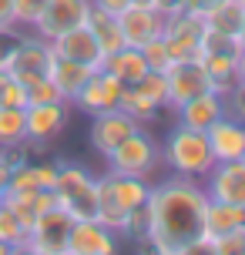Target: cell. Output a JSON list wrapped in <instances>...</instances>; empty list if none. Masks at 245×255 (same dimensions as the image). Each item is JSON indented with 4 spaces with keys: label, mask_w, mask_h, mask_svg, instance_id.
Masks as SVG:
<instances>
[{
    "label": "cell",
    "mask_w": 245,
    "mask_h": 255,
    "mask_svg": "<svg viewBox=\"0 0 245 255\" xmlns=\"http://www.w3.org/2000/svg\"><path fill=\"white\" fill-rule=\"evenodd\" d=\"M245 7L239 0H219L212 3L205 13H202V24L212 34H222V37H239V27H242Z\"/></svg>",
    "instance_id": "obj_22"
},
{
    "label": "cell",
    "mask_w": 245,
    "mask_h": 255,
    "mask_svg": "<svg viewBox=\"0 0 245 255\" xmlns=\"http://www.w3.org/2000/svg\"><path fill=\"white\" fill-rule=\"evenodd\" d=\"M17 34H13V27H7V30H0V64L7 67V61H10V54H13V47H17Z\"/></svg>",
    "instance_id": "obj_38"
},
{
    "label": "cell",
    "mask_w": 245,
    "mask_h": 255,
    "mask_svg": "<svg viewBox=\"0 0 245 255\" xmlns=\"http://www.w3.org/2000/svg\"><path fill=\"white\" fill-rule=\"evenodd\" d=\"M202 91H212L202 61H185V64H171L168 67V108L171 111L181 108L185 101L198 98Z\"/></svg>",
    "instance_id": "obj_15"
},
{
    "label": "cell",
    "mask_w": 245,
    "mask_h": 255,
    "mask_svg": "<svg viewBox=\"0 0 245 255\" xmlns=\"http://www.w3.org/2000/svg\"><path fill=\"white\" fill-rule=\"evenodd\" d=\"M205 134H208L215 161H239L245 154V121H239V118L222 115Z\"/></svg>",
    "instance_id": "obj_17"
},
{
    "label": "cell",
    "mask_w": 245,
    "mask_h": 255,
    "mask_svg": "<svg viewBox=\"0 0 245 255\" xmlns=\"http://www.w3.org/2000/svg\"><path fill=\"white\" fill-rule=\"evenodd\" d=\"M101 71H108L121 88H131V84H138V81L148 74V64H144V54L138 51V47H121V51L104 57Z\"/></svg>",
    "instance_id": "obj_21"
},
{
    "label": "cell",
    "mask_w": 245,
    "mask_h": 255,
    "mask_svg": "<svg viewBox=\"0 0 245 255\" xmlns=\"http://www.w3.org/2000/svg\"><path fill=\"white\" fill-rule=\"evenodd\" d=\"M131 88L138 91L141 98H148L155 108H168V74L165 71H148V74H144L138 84H131Z\"/></svg>",
    "instance_id": "obj_27"
},
{
    "label": "cell",
    "mask_w": 245,
    "mask_h": 255,
    "mask_svg": "<svg viewBox=\"0 0 245 255\" xmlns=\"http://www.w3.org/2000/svg\"><path fill=\"white\" fill-rule=\"evenodd\" d=\"M27 88V104H54V101H64L61 98V91L54 88L51 77H40L34 84H24Z\"/></svg>",
    "instance_id": "obj_31"
},
{
    "label": "cell",
    "mask_w": 245,
    "mask_h": 255,
    "mask_svg": "<svg viewBox=\"0 0 245 255\" xmlns=\"http://www.w3.org/2000/svg\"><path fill=\"white\" fill-rule=\"evenodd\" d=\"M51 51L57 54V57L84 64L91 71H101V64H104V54H101V47H98V40H94V34H91L88 27H74V30H67L61 37H54Z\"/></svg>",
    "instance_id": "obj_16"
},
{
    "label": "cell",
    "mask_w": 245,
    "mask_h": 255,
    "mask_svg": "<svg viewBox=\"0 0 245 255\" xmlns=\"http://www.w3.org/2000/svg\"><path fill=\"white\" fill-rule=\"evenodd\" d=\"M225 115L245 121V77H239L232 84V91L225 94Z\"/></svg>",
    "instance_id": "obj_33"
},
{
    "label": "cell",
    "mask_w": 245,
    "mask_h": 255,
    "mask_svg": "<svg viewBox=\"0 0 245 255\" xmlns=\"http://www.w3.org/2000/svg\"><path fill=\"white\" fill-rule=\"evenodd\" d=\"M108 158V171L111 175H131V178H148L155 165L161 161V151H158L155 138L138 128V131H131L128 138L118 144L111 154H104Z\"/></svg>",
    "instance_id": "obj_4"
},
{
    "label": "cell",
    "mask_w": 245,
    "mask_h": 255,
    "mask_svg": "<svg viewBox=\"0 0 245 255\" xmlns=\"http://www.w3.org/2000/svg\"><path fill=\"white\" fill-rule=\"evenodd\" d=\"M138 255H165V252H158L155 245H148V242H141V252H138Z\"/></svg>",
    "instance_id": "obj_45"
},
{
    "label": "cell",
    "mask_w": 245,
    "mask_h": 255,
    "mask_svg": "<svg viewBox=\"0 0 245 255\" xmlns=\"http://www.w3.org/2000/svg\"><path fill=\"white\" fill-rule=\"evenodd\" d=\"M202 37H205L202 13L178 10V13H168V17H165L161 40H165V47H168V54H171V61H175V64L202 61Z\"/></svg>",
    "instance_id": "obj_5"
},
{
    "label": "cell",
    "mask_w": 245,
    "mask_h": 255,
    "mask_svg": "<svg viewBox=\"0 0 245 255\" xmlns=\"http://www.w3.org/2000/svg\"><path fill=\"white\" fill-rule=\"evenodd\" d=\"M175 115H178V125L195 128V131H208V128L225 115V98H222L219 91H202L198 98L185 101L181 108H175Z\"/></svg>",
    "instance_id": "obj_18"
},
{
    "label": "cell",
    "mask_w": 245,
    "mask_h": 255,
    "mask_svg": "<svg viewBox=\"0 0 245 255\" xmlns=\"http://www.w3.org/2000/svg\"><path fill=\"white\" fill-rule=\"evenodd\" d=\"M161 158L171 168V175H181V178H205L212 171V165H215L208 134L205 131H195V128H185V125L168 131Z\"/></svg>",
    "instance_id": "obj_2"
},
{
    "label": "cell",
    "mask_w": 245,
    "mask_h": 255,
    "mask_svg": "<svg viewBox=\"0 0 245 255\" xmlns=\"http://www.w3.org/2000/svg\"><path fill=\"white\" fill-rule=\"evenodd\" d=\"M0 242L3 245H20V242H27V229L20 225V218L13 215L7 205L0 202Z\"/></svg>",
    "instance_id": "obj_29"
},
{
    "label": "cell",
    "mask_w": 245,
    "mask_h": 255,
    "mask_svg": "<svg viewBox=\"0 0 245 255\" xmlns=\"http://www.w3.org/2000/svg\"><path fill=\"white\" fill-rule=\"evenodd\" d=\"M10 255H37V249H30L27 242H20V245H13V249H10Z\"/></svg>",
    "instance_id": "obj_44"
},
{
    "label": "cell",
    "mask_w": 245,
    "mask_h": 255,
    "mask_svg": "<svg viewBox=\"0 0 245 255\" xmlns=\"http://www.w3.org/2000/svg\"><path fill=\"white\" fill-rule=\"evenodd\" d=\"M64 255H118V232L101 225L98 218L74 222L67 232Z\"/></svg>",
    "instance_id": "obj_10"
},
{
    "label": "cell",
    "mask_w": 245,
    "mask_h": 255,
    "mask_svg": "<svg viewBox=\"0 0 245 255\" xmlns=\"http://www.w3.org/2000/svg\"><path fill=\"white\" fill-rule=\"evenodd\" d=\"M71 225H74V218L67 215L64 208L54 205V208H47V212L30 225V232H27V245L37 249V252H47V255H64Z\"/></svg>",
    "instance_id": "obj_11"
},
{
    "label": "cell",
    "mask_w": 245,
    "mask_h": 255,
    "mask_svg": "<svg viewBox=\"0 0 245 255\" xmlns=\"http://www.w3.org/2000/svg\"><path fill=\"white\" fill-rule=\"evenodd\" d=\"M235 40H239V51H245V17H242V27H239V37Z\"/></svg>",
    "instance_id": "obj_46"
},
{
    "label": "cell",
    "mask_w": 245,
    "mask_h": 255,
    "mask_svg": "<svg viewBox=\"0 0 245 255\" xmlns=\"http://www.w3.org/2000/svg\"><path fill=\"white\" fill-rule=\"evenodd\" d=\"M121 84H118L115 77L108 74V71H91V77L84 81V88L74 94V101L81 111H88L91 118L101 115V111H111V108H118L121 104Z\"/></svg>",
    "instance_id": "obj_14"
},
{
    "label": "cell",
    "mask_w": 245,
    "mask_h": 255,
    "mask_svg": "<svg viewBox=\"0 0 245 255\" xmlns=\"http://www.w3.org/2000/svg\"><path fill=\"white\" fill-rule=\"evenodd\" d=\"M88 10H91V0H47L44 13L34 20V30H37V37L54 40L67 30H74V27H84Z\"/></svg>",
    "instance_id": "obj_9"
},
{
    "label": "cell",
    "mask_w": 245,
    "mask_h": 255,
    "mask_svg": "<svg viewBox=\"0 0 245 255\" xmlns=\"http://www.w3.org/2000/svg\"><path fill=\"white\" fill-rule=\"evenodd\" d=\"M239 229H245V208L208 198V205H205V235L208 239H222V235L239 232Z\"/></svg>",
    "instance_id": "obj_24"
},
{
    "label": "cell",
    "mask_w": 245,
    "mask_h": 255,
    "mask_svg": "<svg viewBox=\"0 0 245 255\" xmlns=\"http://www.w3.org/2000/svg\"><path fill=\"white\" fill-rule=\"evenodd\" d=\"M212 3H219V0H185V10H195V13H205Z\"/></svg>",
    "instance_id": "obj_42"
},
{
    "label": "cell",
    "mask_w": 245,
    "mask_h": 255,
    "mask_svg": "<svg viewBox=\"0 0 245 255\" xmlns=\"http://www.w3.org/2000/svg\"><path fill=\"white\" fill-rule=\"evenodd\" d=\"M88 77H91V67L74 64V61H67V57H57V54H54L51 81H54V88L61 91V98H64V101H74V94L84 88V81H88Z\"/></svg>",
    "instance_id": "obj_25"
},
{
    "label": "cell",
    "mask_w": 245,
    "mask_h": 255,
    "mask_svg": "<svg viewBox=\"0 0 245 255\" xmlns=\"http://www.w3.org/2000/svg\"><path fill=\"white\" fill-rule=\"evenodd\" d=\"M24 111H27V108H3V104H0V148L27 141Z\"/></svg>",
    "instance_id": "obj_26"
},
{
    "label": "cell",
    "mask_w": 245,
    "mask_h": 255,
    "mask_svg": "<svg viewBox=\"0 0 245 255\" xmlns=\"http://www.w3.org/2000/svg\"><path fill=\"white\" fill-rule=\"evenodd\" d=\"M205 185L198 178H171L151 185L148 191V208H151V232H148V245H155L158 252H178L181 245L192 239L205 235Z\"/></svg>",
    "instance_id": "obj_1"
},
{
    "label": "cell",
    "mask_w": 245,
    "mask_h": 255,
    "mask_svg": "<svg viewBox=\"0 0 245 255\" xmlns=\"http://www.w3.org/2000/svg\"><path fill=\"white\" fill-rule=\"evenodd\" d=\"M51 191L57 198V208H64L74 222L98 218V178H91L88 168L57 161V178Z\"/></svg>",
    "instance_id": "obj_3"
},
{
    "label": "cell",
    "mask_w": 245,
    "mask_h": 255,
    "mask_svg": "<svg viewBox=\"0 0 245 255\" xmlns=\"http://www.w3.org/2000/svg\"><path fill=\"white\" fill-rule=\"evenodd\" d=\"M205 195L212 202L245 208V165L242 161H215L205 175Z\"/></svg>",
    "instance_id": "obj_12"
},
{
    "label": "cell",
    "mask_w": 245,
    "mask_h": 255,
    "mask_svg": "<svg viewBox=\"0 0 245 255\" xmlns=\"http://www.w3.org/2000/svg\"><path fill=\"white\" fill-rule=\"evenodd\" d=\"M7 185H10V168H7V161L0 158V198L7 195Z\"/></svg>",
    "instance_id": "obj_43"
},
{
    "label": "cell",
    "mask_w": 245,
    "mask_h": 255,
    "mask_svg": "<svg viewBox=\"0 0 245 255\" xmlns=\"http://www.w3.org/2000/svg\"><path fill=\"white\" fill-rule=\"evenodd\" d=\"M215 245H219V255H245V229L215 239Z\"/></svg>",
    "instance_id": "obj_35"
},
{
    "label": "cell",
    "mask_w": 245,
    "mask_h": 255,
    "mask_svg": "<svg viewBox=\"0 0 245 255\" xmlns=\"http://www.w3.org/2000/svg\"><path fill=\"white\" fill-rule=\"evenodd\" d=\"M138 128L141 125H138L128 111H121V108L101 111V115H94V121H91V144H94V151L111 154L118 144L128 138L131 131H138Z\"/></svg>",
    "instance_id": "obj_13"
},
{
    "label": "cell",
    "mask_w": 245,
    "mask_h": 255,
    "mask_svg": "<svg viewBox=\"0 0 245 255\" xmlns=\"http://www.w3.org/2000/svg\"><path fill=\"white\" fill-rule=\"evenodd\" d=\"M0 104H3V108H27V88L10 77V81L0 88Z\"/></svg>",
    "instance_id": "obj_34"
},
{
    "label": "cell",
    "mask_w": 245,
    "mask_h": 255,
    "mask_svg": "<svg viewBox=\"0 0 245 255\" xmlns=\"http://www.w3.org/2000/svg\"><path fill=\"white\" fill-rule=\"evenodd\" d=\"M7 81H10V71H7V67H3V64H0V88H3V84H7Z\"/></svg>",
    "instance_id": "obj_47"
},
{
    "label": "cell",
    "mask_w": 245,
    "mask_h": 255,
    "mask_svg": "<svg viewBox=\"0 0 245 255\" xmlns=\"http://www.w3.org/2000/svg\"><path fill=\"white\" fill-rule=\"evenodd\" d=\"M7 27H17V17H13V0H0V30Z\"/></svg>",
    "instance_id": "obj_40"
},
{
    "label": "cell",
    "mask_w": 245,
    "mask_h": 255,
    "mask_svg": "<svg viewBox=\"0 0 245 255\" xmlns=\"http://www.w3.org/2000/svg\"><path fill=\"white\" fill-rule=\"evenodd\" d=\"M171 255H219V245L208 235H198V239H192L188 245H181L178 252H171Z\"/></svg>",
    "instance_id": "obj_36"
},
{
    "label": "cell",
    "mask_w": 245,
    "mask_h": 255,
    "mask_svg": "<svg viewBox=\"0 0 245 255\" xmlns=\"http://www.w3.org/2000/svg\"><path fill=\"white\" fill-rule=\"evenodd\" d=\"M71 118V101H54V104H27L24 121H27V144L30 148H47L54 138H61Z\"/></svg>",
    "instance_id": "obj_7"
},
{
    "label": "cell",
    "mask_w": 245,
    "mask_h": 255,
    "mask_svg": "<svg viewBox=\"0 0 245 255\" xmlns=\"http://www.w3.org/2000/svg\"><path fill=\"white\" fill-rule=\"evenodd\" d=\"M44 7H47V0H13V17H17V24L34 27V20L44 13Z\"/></svg>",
    "instance_id": "obj_32"
},
{
    "label": "cell",
    "mask_w": 245,
    "mask_h": 255,
    "mask_svg": "<svg viewBox=\"0 0 245 255\" xmlns=\"http://www.w3.org/2000/svg\"><path fill=\"white\" fill-rule=\"evenodd\" d=\"M239 3H242V7H245V0H239Z\"/></svg>",
    "instance_id": "obj_51"
},
{
    "label": "cell",
    "mask_w": 245,
    "mask_h": 255,
    "mask_svg": "<svg viewBox=\"0 0 245 255\" xmlns=\"http://www.w3.org/2000/svg\"><path fill=\"white\" fill-rule=\"evenodd\" d=\"M151 7H155L158 13H178V10H185V0H151Z\"/></svg>",
    "instance_id": "obj_41"
},
{
    "label": "cell",
    "mask_w": 245,
    "mask_h": 255,
    "mask_svg": "<svg viewBox=\"0 0 245 255\" xmlns=\"http://www.w3.org/2000/svg\"><path fill=\"white\" fill-rule=\"evenodd\" d=\"M118 24H121V37L124 47H138L151 44L155 37H161V27H165V13H158L151 7V0H134L124 13H118Z\"/></svg>",
    "instance_id": "obj_8"
},
{
    "label": "cell",
    "mask_w": 245,
    "mask_h": 255,
    "mask_svg": "<svg viewBox=\"0 0 245 255\" xmlns=\"http://www.w3.org/2000/svg\"><path fill=\"white\" fill-rule=\"evenodd\" d=\"M84 27L94 34V40H98V47H101L104 57L124 47V37H121V24H118V17L104 13L101 7H94V3H91V10H88V20H84Z\"/></svg>",
    "instance_id": "obj_23"
},
{
    "label": "cell",
    "mask_w": 245,
    "mask_h": 255,
    "mask_svg": "<svg viewBox=\"0 0 245 255\" xmlns=\"http://www.w3.org/2000/svg\"><path fill=\"white\" fill-rule=\"evenodd\" d=\"M148 232H151V208L148 202L138 205V208H131L128 218H124V229H121V239H128V242H148Z\"/></svg>",
    "instance_id": "obj_28"
},
{
    "label": "cell",
    "mask_w": 245,
    "mask_h": 255,
    "mask_svg": "<svg viewBox=\"0 0 245 255\" xmlns=\"http://www.w3.org/2000/svg\"><path fill=\"white\" fill-rule=\"evenodd\" d=\"M51 64H54L51 40L20 37L17 47H13V54H10V61H7V71H10L13 81L34 84V81H40V77H51Z\"/></svg>",
    "instance_id": "obj_6"
},
{
    "label": "cell",
    "mask_w": 245,
    "mask_h": 255,
    "mask_svg": "<svg viewBox=\"0 0 245 255\" xmlns=\"http://www.w3.org/2000/svg\"><path fill=\"white\" fill-rule=\"evenodd\" d=\"M0 202L7 205L13 215L20 218V225L30 232V225H34V222H37L47 208H54V205H57V198H54V191L37 188V191H7Z\"/></svg>",
    "instance_id": "obj_19"
},
{
    "label": "cell",
    "mask_w": 245,
    "mask_h": 255,
    "mask_svg": "<svg viewBox=\"0 0 245 255\" xmlns=\"http://www.w3.org/2000/svg\"><path fill=\"white\" fill-rule=\"evenodd\" d=\"M239 77H245V51H239Z\"/></svg>",
    "instance_id": "obj_48"
},
{
    "label": "cell",
    "mask_w": 245,
    "mask_h": 255,
    "mask_svg": "<svg viewBox=\"0 0 245 255\" xmlns=\"http://www.w3.org/2000/svg\"><path fill=\"white\" fill-rule=\"evenodd\" d=\"M34 171H37V185L51 191L57 178V161H34Z\"/></svg>",
    "instance_id": "obj_37"
},
{
    "label": "cell",
    "mask_w": 245,
    "mask_h": 255,
    "mask_svg": "<svg viewBox=\"0 0 245 255\" xmlns=\"http://www.w3.org/2000/svg\"><path fill=\"white\" fill-rule=\"evenodd\" d=\"M141 54H144V64H148V71H165V74H168V67L175 64L161 37H155L151 44H144V47H141Z\"/></svg>",
    "instance_id": "obj_30"
},
{
    "label": "cell",
    "mask_w": 245,
    "mask_h": 255,
    "mask_svg": "<svg viewBox=\"0 0 245 255\" xmlns=\"http://www.w3.org/2000/svg\"><path fill=\"white\" fill-rule=\"evenodd\" d=\"M91 3H94V7H101L104 13L118 17V13H124V10H128V7L134 3V0H91Z\"/></svg>",
    "instance_id": "obj_39"
},
{
    "label": "cell",
    "mask_w": 245,
    "mask_h": 255,
    "mask_svg": "<svg viewBox=\"0 0 245 255\" xmlns=\"http://www.w3.org/2000/svg\"><path fill=\"white\" fill-rule=\"evenodd\" d=\"M202 67H205V77L212 91H219L222 98L232 91V84L239 81V47L235 51H212L202 54Z\"/></svg>",
    "instance_id": "obj_20"
},
{
    "label": "cell",
    "mask_w": 245,
    "mask_h": 255,
    "mask_svg": "<svg viewBox=\"0 0 245 255\" xmlns=\"http://www.w3.org/2000/svg\"><path fill=\"white\" fill-rule=\"evenodd\" d=\"M0 255H10V245H3V242H0Z\"/></svg>",
    "instance_id": "obj_49"
},
{
    "label": "cell",
    "mask_w": 245,
    "mask_h": 255,
    "mask_svg": "<svg viewBox=\"0 0 245 255\" xmlns=\"http://www.w3.org/2000/svg\"><path fill=\"white\" fill-rule=\"evenodd\" d=\"M239 161H242V165H245V154H242V158H239Z\"/></svg>",
    "instance_id": "obj_50"
}]
</instances>
